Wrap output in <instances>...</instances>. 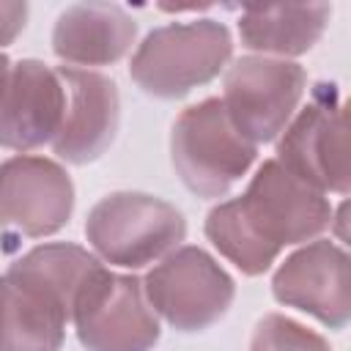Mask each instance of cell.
Listing matches in <instances>:
<instances>
[{"label":"cell","mask_w":351,"mask_h":351,"mask_svg":"<svg viewBox=\"0 0 351 351\" xmlns=\"http://www.w3.org/2000/svg\"><path fill=\"white\" fill-rule=\"evenodd\" d=\"M271 293L280 304L296 307L329 329H343L351 318L348 252L329 239L307 241L280 263Z\"/></svg>","instance_id":"8fae6325"},{"label":"cell","mask_w":351,"mask_h":351,"mask_svg":"<svg viewBox=\"0 0 351 351\" xmlns=\"http://www.w3.org/2000/svg\"><path fill=\"white\" fill-rule=\"evenodd\" d=\"M186 236L184 214L145 192H112L101 197L85 219V239L93 252L123 269H143L181 247Z\"/></svg>","instance_id":"5b68a950"},{"label":"cell","mask_w":351,"mask_h":351,"mask_svg":"<svg viewBox=\"0 0 351 351\" xmlns=\"http://www.w3.org/2000/svg\"><path fill=\"white\" fill-rule=\"evenodd\" d=\"M332 16L326 3H282V5H247L239 14V36L247 49L280 55L282 60L304 55L324 36Z\"/></svg>","instance_id":"9a60e30c"},{"label":"cell","mask_w":351,"mask_h":351,"mask_svg":"<svg viewBox=\"0 0 351 351\" xmlns=\"http://www.w3.org/2000/svg\"><path fill=\"white\" fill-rule=\"evenodd\" d=\"M170 156L181 184L197 197H222L258 156L230 121L222 99L211 96L186 107L170 134Z\"/></svg>","instance_id":"277c9868"},{"label":"cell","mask_w":351,"mask_h":351,"mask_svg":"<svg viewBox=\"0 0 351 351\" xmlns=\"http://www.w3.org/2000/svg\"><path fill=\"white\" fill-rule=\"evenodd\" d=\"M145 299L178 332H203L217 324L236 296L233 277L203 250L176 247L143 280Z\"/></svg>","instance_id":"52a82bcc"},{"label":"cell","mask_w":351,"mask_h":351,"mask_svg":"<svg viewBox=\"0 0 351 351\" xmlns=\"http://www.w3.org/2000/svg\"><path fill=\"white\" fill-rule=\"evenodd\" d=\"M307 74L282 58L244 55L225 71L222 104L233 126L252 143H271L282 134L304 96Z\"/></svg>","instance_id":"ba28073f"},{"label":"cell","mask_w":351,"mask_h":351,"mask_svg":"<svg viewBox=\"0 0 351 351\" xmlns=\"http://www.w3.org/2000/svg\"><path fill=\"white\" fill-rule=\"evenodd\" d=\"M74 211L69 173L47 156H11L0 165V228L27 239L58 233Z\"/></svg>","instance_id":"30bf717a"},{"label":"cell","mask_w":351,"mask_h":351,"mask_svg":"<svg viewBox=\"0 0 351 351\" xmlns=\"http://www.w3.org/2000/svg\"><path fill=\"white\" fill-rule=\"evenodd\" d=\"M80 244H38L0 274V351H60L74 299L99 269Z\"/></svg>","instance_id":"7a4b0ae2"},{"label":"cell","mask_w":351,"mask_h":351,"mask_svg":"<svg viewBox=\"0 0 351 351\" xmlns=\"http://www.w3.org/2000/svg\"><path fill=\"white\" fill-rule=\"evenodd\" d=\"M250 351H332V348L318 332L307 329L304 324L280 313H269L258 321L250 340Z\"/></svg>","instance_id":"2e32d148"},{"label":"cell","mask_w":351,"mask_h":351,"mask_svg":"<svg viewBox=\"0 0 351 351\" xmlns=\"http://www.w3.org/2000/svg\"><path fill=\"white\" fill-rule=\"evenodd\" d=\"M233 55L230 30L217 19L170 22L151 30L134 49L129 74L156 99H181L211 82Z\"/></svg>","instance_id":"3957f363"},{"label":"cell","mask_w":351,"mask_h":351,"mask_svg":"<svg viewBox=\"0 0 351 351\" xmlns=\"http://www.w3.org/2000/svg\"><path fill=\"white\" fill-rule=\"evenodd\" d=\"M85 351H151L159 318L145 299L143 280L99 266L80 288L71 310Z\"/></svg>","instance_id":"8992f818"},{"label":"cell","mask_w":351,"mask_h":351,"mask_svg":"<svg viewBox=\"0 0 351 351\" xmlns=\"http://www.w3.org/2000/svg\"><path fill=\"white\" fill-rule=\"evenodd\" d=\"M66 112V90L58 69L41 60L11 66L0 93V148L33 151L52 143Z\"/></svg>","instance_id":"4fadbf2b"},{"label":"cell","mask_w":351,"mask_h":351,"mask_svg":"<svg viewBox=\"0 0 351 351\" xmlns=\"http://www.w3.org/2000/svg\"><path fill=\"white\" fill-rule=\"evenodd\" d=\"M332 225V203L277 159H266L244 195L217 203L206 217L208 241L241 274H263L288 244L318 239Z\"/></svg>","instance_id":"6da1fadb"},{"label":"cell","mask_w":351,"mask_h":351,"mask_svg":"<svg viewBox=\"0 0 351 351\" xmlns=\"http://www.w3.org/2000/svg\"><path fill=\"white\" fill-rule=\"evenodd\" d=\"M27 22V3L3 0L0 3V47H8Z\"/></svg>","instance_id":"e0dca14e"},{"label":"cell","mask_w":351,"mask_h":351,"mask_svg":"<svg viewBox=\"0 0 351 351\" xmlns=\"http://www.w3.org/2000/svg\"><path fill=\"white\" fill-rule=\"evenodd\" d=\"M137 38V22L115 3L69 5L52 30V52L77 66H110L121 60Z\"/></svg>","instance_id":"5bb4252c"},{"label":"cell","mask_w":351,"mask_h":351,"mask_svg":"<svg viewBox=\"0 0 351 351\" xmlns=\"http://www.w3.org/2000/svg\"><path fill=\"white\" fill-rule=\"evenodd\" d=\"M58 77L66 90V112L52 151L69 165H88L115 140L121 121L118 85L99 71L74 66H60Z\"/></svg>","instance_id":"7c38bea8"},{"label":"cell","mask_w":351,"mask_h":351,"mask_svg":"<svg viewBox=\"0 0 351 351\" xmlns=\"http://www.w3.org/2000/svg\"><path fill=\"white\" fill-rule=\"evenodd\" d=\"M304 110H299L280 134L277 162L318 192L348 195V143L346 112L335 85H318Z\"/></svg>","instance_id":"9c48e42d"},{"label":"cell","mask_w":351,"mask_h":351,"mask_svg":"<svg viewBox=\"0 0 351 351\" xmlns=\"http://www.w3.org/2000/svg\"><path fill=\"white\" fill-rule=\"evenodd\" d=\"M8 71H11V60L0 52V93H3V85H5V80H8Z\"/></svg>","instance_id":"ac0fdd59"}]
</instances>
